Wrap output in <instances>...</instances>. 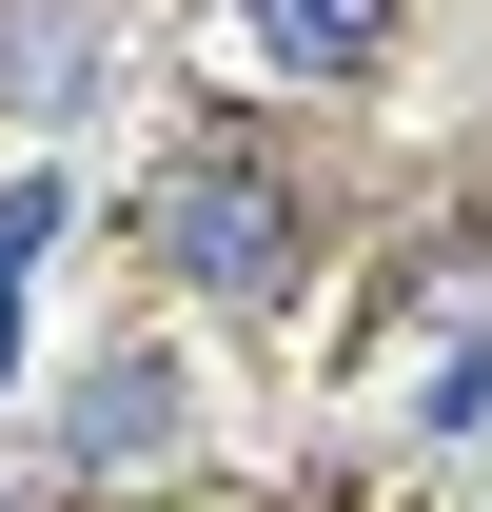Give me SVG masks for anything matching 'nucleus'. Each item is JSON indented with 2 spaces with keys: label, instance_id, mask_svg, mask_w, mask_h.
<instances>
[{
  "label": "nucleus",
  "instance_id": "obj_1",
  "mask_svg": "<svg viewBox=\"0 0 492 512\" xmlns=\"http://www.w3.org/2000/svg\"><path fill=\"white\" fill-rule=\"evenodd\" d=\"M138 237L178 256L197 296H276V276H296V197L256 178V158H217V138H197V158H158V197H138Z\"/></svg>",
  "mask_w": 492,
  "mask_h": 512
},
{
  "label": "nucleus",
  "instance_id": "obj_2",
  "mask_svg": "<svg viewBox=\"0 0 492 512\" xmlns=\"http://www.w3.org/2000/svg\"><path fill=\"white\" fill-rule=\"evenodd\" d=\"M394 0H237V60L256 79H374Z\"/></svg>",
  "mask_w": 492,
  "mask_h": 512
},
{
  "label": "nucleus",
  "instance_id": "obj_3",
  "mask_svg": "<svg viewBox=\"0 0 492 512\" xmlns=\"http://www.w3.org/2000/svg\"><path fill=\"white\" fill-rule=\"evenodd\" d=\"M60 453L79 473H158V453H178V375H158V355H99L79 414H60Z\"/></svg>",
  "mask_w": 492,
  "mask_h": 512
},
{
  "label": "nucleus",
  "instance_id": "obj_4",
  "mask_svg": "<svg viewBox=\"0 0 492 512\" xmlns=\"http://www.w3.org/2000/svg\"><path fill=\"white\" fill-rule=\"evenodd\" d=\"M0 99H20V119H79V99H99V40H79L60 0H20V20H0Z\"/></svg>",
  "mask_w": 492,
  "mask_h": 512
},
{
  "label": "nucleus",
  "instance_id": "obj_5",
  "mask_svg": "<svg viewBox=\"0 0 492 512\" xmlns=\"http://www.w3.org/2000/svg\"><path fill=\"white\" fill-rule=\"evenodd\" d=\"M414 434H492V335H433L414 355Z\"/></svg>",
  "mask_w": 492,
  "mask_h": 512
},
{
  "label": "nucleus",
  "instance_id": "obj_6",
  "mask_svg": "<svg viewBox=\"0 0 492 512\" xmlns=\"http://www.w3.org/2000/svg\"><path fill=\"white\" fill-rule=\"evenodd\" d=\"M0 375H20V296H0Z\"/></svg>",
  "mask_w": 492,
  "mask_h": 512
}]
</instances>
